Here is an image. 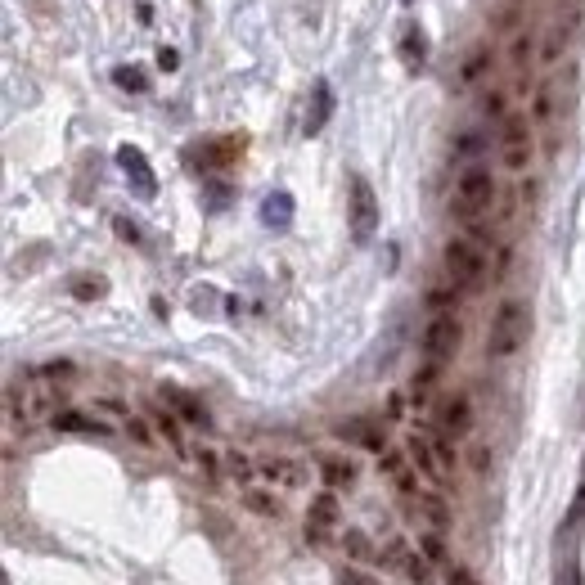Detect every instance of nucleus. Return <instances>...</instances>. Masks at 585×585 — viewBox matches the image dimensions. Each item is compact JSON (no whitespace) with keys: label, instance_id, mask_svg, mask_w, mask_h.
<instances>
[{"label":"nucleus","instance_id":"obj_1","mask_svg":"<svg viewBox=\"0 0 585 585\" xmlns=\"http://www.w3.org/2000/svg\"><path fill=\"white\" fill-rule=\"evenodd\" d=\"M59 387L54 383H9L5 392V414H9V428H41V419H54L59 414Z\"/></svg>","mask_w":585,"mask_h":585},{"label":"nucleus","instance_id":"obj_2","mask_svg":"<svg viewBox=\"0 0 585 585\" xmlns=\"http://www.w3.org/2000/svg\"><path fill=\"white\" fill-rule=\"evenodd\" d=\"M527 329H531V315H527V302L518 297H504L491 315V333H486V356L491 360H504L527 342Z\"/></svg>","mask_w":585,"mask_h":585},{"label":"nucleus","instance_id":"obj_3","mask_svg":"<svg viewBox=\"0 0 585 585\" xmlns=\"http://www.w3.org/2000/svg\"><path fill=\"white\" fill-rule=\"evenodd\" d=\"M491 203H495V176H491V167H468L464 176L455 180L450 216H455V221H464V225H473Z\"/></svg>","mask_w":585,"mask_h":585},{"label":"nucleus","instance_id":"obj_4","mask_svg":"<svg viewBox=\"0 0 585 585\" xmlns=\"http://www.w3.org/2000/svg\"><path fill=\"white\" fill-rule=\"evenodd\" d=\"M441 261H446V275L455 279V288H482L486 284V252L477 239L468 234H455V239L441 248Z\"/></svg>","mask_w":585,"mask_h":585},{"label":"nucleus","instance_id":"obj_5","mask_svg":"<svg viewBox=\"0 0 585 585\" xmlns=\"http://www.w3.org/2000/svg\"><path fill=\"white\" fill-rule=\"evenodd\" d=\"M342 536V504L338 491L324 486L320 495H311V509H306V545H329Z\"/></svg>","mask_w":585,"mask_h":585},{"label":"nucleus","instance_id":"obj_6","mask_svg":"<svg viewBox=\"0 0 585 585\" xmlns=\"http://www.w3.org/2000/svg\"><path fill=\"white\" fill-rule=\"evenodd\" d=\"M531 122L522 113H504L500 126V167L504 171H527L531 167Z\"/></svg>","mask_w":585,"mask_h":585},{"label":"nucleus","instance_id":"obj_7","mask_svg":"<svg viewBox=\"0 0 585 585\" xmlns=\"http://www.w3.org/2000/svg\"><path fill=\"white\" fill-rule=\"evenodd\" d=\"M378 230V198L365 176H351V239L369 243Z\"/></svg>","mask_w":585,"mask_h":585},{"label":"nucleus","instance_id":"obj_8","mask_svg":"<svg viewBox=\"0 0 585 585\" xmlns=\"http://www.w3.org/2000/svg\"><path fill=\"white\" fill-rule=\"evenodd\" d=\"M459 338H464V329H459L455 315H450V311L432 315L428 329H423V356L437 360V365H446V360L459 351Z\"/></svg>","mask_w":585,"mask_h":585},{"label":"nucleus","instance_id":"obj_9","mask_svg":"<svg viewBox=\"0 0 585 585\" xmlns=\"http://www.w3.org/2000/svg\"><path fill=\"white\" fill-rule=\"evenodd\" d=\"M257 477L266 486H275V491H302V486L311 482L306 464L302 459H293V455H261L257 459Z\"/></svg>","mask_w":585,"mask_h":585},{"label":"nucleus","instance_id":"obj_10","mask_svg":"<svg viewBox=\"0 0 585 585\" xmlns=\"http://www.w3.org/2000/svg\"><path fill=\"white\" fill-rule=\"evenodd\" d=\"M117 167L126 171V180L135 185V194H140V198H153V194H158V176H153L149 158H144L135 144H122V149H117Z\"/></svg>","mask_w":585,"mask_h":585},{"label":"nucleus","instance_id":"obj_11","mask_svg":"<svg viewBox=\"0 0 585 585\" xmlns=\"http://www.w3.org/2000/svg\"><path fill=\"white\" fill-rule=\"evenodd\" d=\"M405 455H410V464L419 468L423 477H432V482H446L450 477V468L441 464V455H437V441L423 437V432H414V437L405 441Z\"/></svg>","mask_w":585,"mask_h":585},{"label":"nucleus","instance_id":"obj_12","mask_svg":"<svg viewBox=\"0 0 585 585\" xmlns=\"http://www.w3.org/2000/svg\"><path fill=\"white\" fill-rule=\"evenodd\" d=\"M239 504H243L248 513H257V518H270V522H279V518L288 513L275 486H243V491H239Z\"/></svg>","mask_w":585,"mask_h":585},{"label":"nucleus","instance_id":"obj_13","mask_svg":"<svg viewBox=\"0 0 585 585\" xmlns=\"http://www.w3.org/2000/svg\"><path fill=\"white\" fill-rule=\"evenodd\" d=\"M437 423H441L446 437H468V432H473V401H468V396H450V401H441Z\"/></svg>","mask_w":585,"mask_h":585},{"label":"nucleus","instance_id":"obj_14","mask_svg":"<svg viewBox=\"0 0 585 585\" xmlns=\"http://www.w3.org/2000/svg\"><path fill=\"white\" fill-rule=\"evenodd\" d=\"M162 396H167V405L180 414L185 423H194V428H212V414H207V405L198 401V396L180 392V387H162Z\"/></svg>","mask_w":585,"mask_h":585},{"label":"nucleus","instance_id":"obj_15","mask_svg":"<svg viewBox=\"0 0 585 585\" xmlns=\"http://www.w3.org/2000/svg\"><path fill=\"white\" fill-rule=\"evenodd\" d=\"M338 545H342V554H347V563H374V558H383L365 527H342Z\"/></svg>","mask_w":585,"mask_h":585},{"label":"nucleus","instance_id":"obj_16","mask_svg":"<svg viewBox=\"0 0 585 585\" xmlns=\"http://www.w3.org/2000/svg\"><path fill=\"white\" fill-rule=\"evenodd\" d=\"M401 63H405L410 72H419L423 63H428V36H423L419 23H410V27L401 32Z\"/></svg>","mask_w":585,"mask_h":585},{"label":"nucleus","instance_id":"obj_17","mask_svg":"<svg viewBox=\"0 0 585 585\" xmlns=\"http://www.w3.org/2000/svg\"><path fill=\"white\" fill-rule=\"evenodd\" d=\"M320 477H324V486H333V491H342V486H351L356 482V473L360 468L351 464V459H342V455H320Z\"/></svg>","mask_w":585,"mask_h":585},{"label":"nucleus","instance_id":"obj_18","mask_svg":"<svg viewBox=\"0 0 585 585\" xmlns=\"http://www.w3.org/2000/svg\"><path fill=\"white\" fill-rule=\"evenodd\" d=\"M333 113V90L329 81H315V95H311V108H306V135H320L324 122Z\"/></svg>","mask_w":585,"mask_h":585},{"label":"nucleus","instance_id":"obj_19","mask_svg":"<svg viewBox=\"0 0 585 585\" xmlns=\"http://www.w3.org/2000/svg\"><path fill=\"white\" fill-rule=\"evenodd\" d=\"M149 419H153V428L162 432V441H167V446L176 450V455H185V459H189L185 432H180V414H171V410H158V405H153V410H149Z\"/></svg>","mask_w":585,"mask_h":585},{"label":"nucleus","instance_id":"obj_20","mask_svg":"<svg viewBox=\"0 0 585 585\" xmlns=\"http://www.w3.org/2000/svg\"><path fill=\"white\" fill-rule=\"evenodd\" d=\"M261 221L275 225V230H288L293 225V194H284V189H275V194L261 203Z\"/></svg>","mask_w":585,"mask_h":585},{"label":"nucleus","instance_id":"obj_21","mask_svg":"<svg viewBox=\"0 0 585 585\" xmlns=\"http://www.w3.org/2000/svg\"><path fill=\"white\" fill-rule=\"evenodd\" d=\"M50 423H54V428H59V432H95V437H108V432H113V428H108V423L90 419V414H77V410H59Z\"/></svg>","mask_w":585,"mask_h":585},{"label":"nucleus","instance_id":"obj_22","mask_svg":"<svg viewBox=\"0 0 585 585\" xmlns=\"http://www.w3.org/2000/svg\"><path fill=\"white\" fill-rule=\"evenodd\" d=\"M189 459H194V468L203 473V482H221V468H225V455H216L212 446H194L189 450Z\"/></svg>","mask_w":585,"mask_h":585},{"label":"nucleus","instance_id":"obj_23","mask_svg":"<svg viewBox=\"0 0 585 585\" xmlns=\"http://www.w3.org/2000/svg\"><path fill=\"white\" fill-rule=\"evenodd\" d=\"M419 509L428 513L432 531H446V527H450V509H446V495H437V491H419Z\"/></svg>","mask_w":585,"mask_h":585},{"label":"nucleus","instance_id":"obj_24","mask_svg":"<svg viewBox=\"0 0 585 585\" xmlns=\"http://www.w3.org/2000/svg\"><path fill=\"white\" fill-rule=\"evenodd\" d=\"M437 378H441V365L437 360H428V365L414 374V383H410V396H414V405H423L432 396V387H437Z\"/></svg>","mask_w":585,"mask_h":585},{"label":"nucleus","instance_id":"obj_25","mask_svg":"<svg viewBox=\"0 0 585 585\" xmlns=\"http://www.w3.org/2000/svg\"><path fill=\"white\" fill-rule=\"evenodd\" d=\"M342 437H351V441H360L365 450H383V437H378V428L374 423H365V419H356V423H342Z\"/></svg>","mask_w":585,"mask_h":585},{"label":"nucleus","instance_id":"obj_26","mask_svg":"<svg viewBox=\"0 0 585 585\" xmlns=\"http://www.w3.org/2000/svg\"><path fill=\"white\" fill-rule=\"evenodd\" d=\"M486 68H491V45H473V50H468V59H464V72H459V77H464V86H473V81L482 77Z\"/></svg>","mask_w":585,"mask_h":585},{"label":"nucleus","instance_id":"obj_27","mask_svg":"<svg viewBox=\"0 0 585 585\" xmlns=\"http://www.w3.org/2000/svg\"><path fill=\"white\" fill-rule=\"evenodd\" d=\"M225 473H230L234 482H248V477L257 473V459L243 455V450H230V455H225Z\"/></svg>","mask_w":585,"mask_h":585},{"label":"nucleus","instance_id":"obj_28","mask_svg":"<svg viewBox=\"0 0 585 585\" xmlns=\"http://www.w3.org/2000/svg\"><path fill=\"white\" fill-rule=\"evenodd\" d=\"M113 81L122 90H131V95H144V90H149V77H144V68H126V63H122V68H113Z\"/></svg>","mask_w":585,"mask_h":585},{"label":"nucleus","instance_id":"obj_29","mask_svg":"<svg viewBox=\"0 0 585 585\" xmlns=\"http://www.w3.org/2000/svg\"><path fill=\"white\" fill-rule=\"evenodd\" d=\"M401 567H405V581H414V585H428L432 581L428 558H423V554H401Z\"/></svg>","mask_w":585,"mask_h":585},{"label":"nucleus","instance_id":"obj_30","mask_svg":"<svg viewBox=\"0 0 585 585\" xmlns=\"http://www.w3.org/2000/svg\"><path fill=\"white\" fill-rule=\"evenodd\" d=\"M563 41H567V36H563V27H549V36H545V50H540V59H545V63H554L558 54H563Z\"/></svg>","mask_w":585,"mask_h":585},{"label":"nucleus","instance_id":"obj_31","mask_svg":"<svg viewBox=\"0 0 585 585\" xmlns=\"http://www.w3.org/2000/svg\"><path fill=\"white\" fill-rule=\"evenodd\" d=\"M126 437H131V441H140V446H153L149 423H144V419H135V414H131V419H126Z\"/></svg>","mask_w":585,"mask_h":585},{"label":"nucleus","instance_id":"obj_32","mask_svg":"<svg viewBox=\"0 0 585 585\" xmlns=\"http://www.w3.org/2000/svg\"><path fill=\"white\" fill-rule=\"evenodd\" d=\"M338 585H378V581H374L369 572H360V567H342V572H338Z\"/></svg>","mask_w":585,"mask_h":585},{"label":"nucleus","instance_id":"obj_33","mask_svg":"<svg viewBox=\"0 0 585 585\" xmlns=\"http://www.w3.org/2000/svg\"><path fill=\"white\" fill-rule=\"evenodd\" d=\"M104 288L108 284L95 275V279H81V284H72V293H77V297H104Z\"/></svg>","mask_w":585,"mask_h":585},{"label":"nucleus","instance_id":"obj_34","mask_svg":"<svg viewBox=\"0 0 585 585\" xmlns=\"http://www.w3.org/2000/svg\"><path fill=\"white\" fill-rule=\"evenodd\" d=\"M549 108H554V95H549V86H540V90H536V108H531V117H536V122H545Z\"/></svg>","mask_w":585,"mask_h":585},{"label":"nucleus","instance_id":"obj_35","mask_svg":"<svg viewBox=\"0 0 585 585\" xmlns=\"http://www.w3.org/2000/svg\"><path fill=\"white\" fill-rule=\"evenodd\" d=\"M446 581H450V585H477L473 572H468L464 563H446Z\"/></svg>","mask_w":585,"mask_h":585},{"label":"nucleus","instance_id":"obj_36","mask_svg":"<svg viewBox=\"0 0 585 585\" xmlns=\"http://www.w3.org/2000/svg\"><path fill=\"white\" fill-rule=\"evenodd\" d=\"M378 468H383V473H392V477H401V473H405V459L396 455V450H383V459H378Z\"/></svg>","mask_w":585,"mask_h":585},{"label":"nucleus","instance_id":"obj_37","mask_svg":"<svg viewBox=\"0 0 585 585\" xmlns=\"http://www.w3.org/2000/svg\"><path fill=\"white\" fill-rule=\"evenodd\" d=\"M477 149H482V135H477V131H468L464 140H455V153H459V158H468V153H477Z\"/></svg>","mask_w":585,"mask_h":585},{"label":"nucleus","instance_id":"obj_38","mask_svg":"<svg viewBox=\"0 0 585 585\" xmlns=\"http://www.w3.org/2000/svg\"><path fill=\"white\" fill-rule=\"evenodd\" d=\"M158 68H162V72H176V68H180V54L171 50V45H162V50H158Z\"/></svg>","mask_w":585,"mask_h":585},{"label":"nucleus","instance_id":"obj_39","mask_svg":"<svg viewBox=\"0 0 585 585\" xmlns=\"http://www.w3.org/2000/svg\"><path fill=\"white\" fill-rule=\"evenodd\" d=\"M423 554H428V558H441V554H446V549H441V531H437V536H423Z\"/></svg>","mask_w":585,"mask_h":585},{"label":"nucleus","instance_id":"obj_40","mask_svg":"<svg viewBox=\"0 0 585 585\" xmlns=\"http://www.w3.org/2000/svg\"><path fill=\"white\" fill-rule=\"evenodd\" d=\"M527 50H531V36H518V41H513V63L527 59Z\"/></svg>","mask_w":585,"mask_h":585},{"label":"nucleus","instance_id":"obj_41","mask_svg":"<svg viewBox=\"0 0 585 585\" xmlns=\"http://www.w3.org/2000/svg\"><path fill=\"white\" fill-rule=\"evenodd\" d=\"M455 297H459V293H446V288H437V293H428V302H432V306H450Z\"/></svg>","mask_w":585,"mask_h":585},{"label":"nucleus","instance_id":"obj_42","mask_svg":"<svg viewBox=\"0 0 585 585\" xmlns=\"http://www.w3.org/2000/svg\"><path fill=\"white\" fill-rule=\"evenodd\" d=\"M482 108H486V113H504V95H486Z\"/></svg>","mask_w":585,"mask_h":585},{"label":"nucleus","instance_id":"obj_43","mask_svg":"<svg viewBox=\"0 0 585 585\" xmlns=\"http://www.w3.org/2000/svg\"><path fill=\"white\" fill-rule=\"evenodd\" d=\"M117 234H122V239H131V243H135V239H140V230H135V225H131V221H117Z\"/></svg>","mask_w":585,"mask_h":585},{"label":"nucleus","instance_id":"obj_44","mask_svg":"<svg viewBox=\"0 0 585 585\" xmlns=\"http://www.w3.org/2000/svg\"><path fill=\"white\" fill-rule=\"evenodd\" d=\"M396 486H401V495H414V491H419V486H414V477H410V473H401V477H396Z\"/></svg>","mask_w":585,"mask_h":585},{"label":"nucleus","instance_id":"obj_45","mask_svg":"<svg viewBox=\"0 0 585 585\" xmlns=\"http://www.w3.org/2000/svg\"><path fill=\"white\" fill-rule=\"evenodd\" d=\"M567 585H581V572H576V567H567Z\"/></svg>","mask_w":585,"mask_h":585},{"label":"nucleus","instance_id":"obj_46","mask_svg":"<svg viewBox=\"0 0 585 585\" xmlns=\"http://www.w3.org/2000/svg\"><path fill=\"white\" fill-rule=\"evenodd\" d=\"M401 5H414V0H401Z\"/></svg>","mask_w":585,"mask_h":585}]
</instances>
